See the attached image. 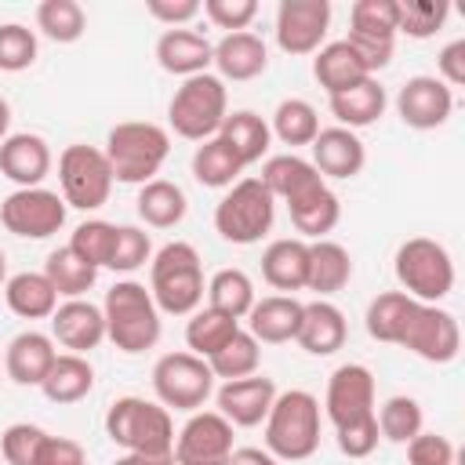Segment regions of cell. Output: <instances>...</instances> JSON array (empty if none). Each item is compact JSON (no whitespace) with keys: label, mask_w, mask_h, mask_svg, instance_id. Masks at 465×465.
<instances>
[{"label":"cell","mask_w":465,"mask_h":465,"mask_svg":"<svg viewBox=\"0 0 465 465\" xmlns=\"http://www.w3.org/2000/svg\"><path fill=\"white\" fill-rule=\"evenodd\" d=\"M102 316H105V338H109L120 352H127V356L145 352V349H153V345L160 341V331H163L160 309H156L149 287L138 283V280H120V283H113V287L105 291Z\"/></svg>","instance_id":"cell-3"},{"label":"cell","mask_w":465,"mask_h":465,"mask_svg":"<svg viewBox=\"0 0 465 465\" xmlns=\"http://www.w3.org/2000/svg\"><path fill=\"white\" fill-rule=\"evenodd\" d=\"M254 302H258L254 298V280L243 269H218L207 280V305L232 316V320H243Z\"/></svg>","instance_id":"cell-39"},{"label":"cell","mask_w":465,"mask_h":465,"mask_svg":"<svg viewBox=\"0 0 465 465\" xmlns=\"http://www.w3.org/2000/svg\"><path fill=\"white\" fill-rule=\"evenodd\" d=\"M262 425H265V450L276 461H305L320 447V400L305 389L276 392Z\"/></svg>","instance_id":"cell-4"},{"label":"cell","mask_w":465,"mask_h":465,"mask_svg":"<svg viewBox=\"0 0 465 465\" xmlns=\"http://www.w3.org/2000/svg\"><path fill=\"white\" fill-rule=\"evenodd\" d=\"M7 127H11V105L7 98H0V142L7 138Z\"/></svg>","instance_id":"cell-60"},{"label":"cell","mask_w":465,"mask_h":465,"mask_svg":"<svg viewBox=\"0 0 465 465\" xmlns=\"http://www.w3.org/2000/svg\"><path fill=\"white\" fill-rule=\"evenodd\" d=\"M312 76H316V84L327 91V98L331 94H341V91H349L352 84H360V80H367L371 73L363 69V62L356 58V51L345 44V40H331V44H323L320 51H316V58H312Z\"/></svg>","instance_id":"cell-32"},{"label":"cell","mask_w":465,"mask_h":465,"mask_svg":"<svg viewBox=\"0 0 465 465\" xmlns=\"http://www.w3.org/2000/svg\"><path fill=\"white\" fill-rule=\"evenodd\" d=\"M225 116H229V91H225V80L214 73L182 80V87L171 94V105H167L171 131L189 142L214 138Z\"/></svg>","instance_id":"cell-7"},{"label":"cell","mask_w":465,"mask_h":465,"mask_svg":"<svg viewBox=\"0 0 465 465\" xmlns=\"http://www.w3.org/2000/svg\"><path fill=\"white\" fill-rule=\"evenodd\" d=\"M0 465H7V461H4V458H0Z\"/></svg>","instance_id":"cell-62"},{"label":"cell","mask_w":465,"mask_h":465,"mask_svg":"<svg viewBox=\"0 0 465 465\" xmlns=\"http://www.w3.org/2000/svg\"><path fill=\"white\" fill-rule=\"evenodd\" d=\"M51 338L76 352V356H87L91 349H98L105 341V316H102V305L87 302V298H65L54 312H51Z\"/></svg>","instance_id":"cell-18"},{"label":"cell","mask_w":465,"mask_h":465,"mask_svg":"<svg viewBox=\"0 0 465 465\" xmlns=\"http://www.w3.org/2000/svg\"><path fill=\"white\" fill-rule=\"evenodd\" d=\"M258 363H262V345L254 341V334L251 331H236L211 360H207V367H211V374L214 378H222V381H236V378H251V374H258Z\"/></svg>","instance_id":"cell-41"},{"label":"cell","mask_w":465,"mask_h":465,"mask_svg":"<svg viewBox=\"0 0 465 465\" xmlns=\"http://www.w3.org/2000/svg\"><path fill=\"white\" fill-rule=\"evenodd\" d=\"M149 258H153L149 232L138 229V225H116V247H113L109 269H113V272H134V269H142Z\"/></svg>","instance_id":"cell-48"},{"label":"cell","mask_w":465,"mask_h":465,"mask_svg":"<svg viewBox=\"0 0 465 465\" xmlns=\"http://www.w3.org/2000/svg\"><path fill=\"white\" fill-rule=\"evenodd\" d=\"M287 214H291V225L309 236V240H327V232L338 225L341 218V200L334 196V189L327 182H320L316 189L302 193L298 200L287 203Z\"/></svg>","instance_id":"cell-30"},{"label":"cell","mask_w":465,"mask_h":465,"mask_svg":"<svg viewBox=\"0 0 465 465\" xmlns=\"http://www.w3.org/2000/svg\"><path fill=\"white\" fill-rule=\"evenodd\" d=\"M269 131H272V138H280L294 153L298 145H312V138L320 134V116H316L312 102H305V98H283L276 105V113H272Z\"/></svg>","instance_id":"cell-40"},{"label":"cell","mask_w":465,"mask_h":465,"mask_svg":"<svg viewBox=\"0 0 465 465\" xmlns=\"http://www.w3.org/2000/svg\"><path fill=\"white\" fill-rule=\"evenodd\" d=\"M309 149H312L309 163L320 171L323 182L327 178H338V182L356 178L367 163V149H363L360 134L349 131V127H320V134L312 138Z\"/></svg>","instance_id":"cell-19"},{"label":"cell","mask_w":465,"mask_h":465,"mask_svg":"<svg viewBox=\"0 0 465 465\" xmlns=\"http://www.w3.org/2000/svg\"><path fill=\"white\" fill-rule=\"evenodd\" d=\"M138 218L149 225V229H174L185 211H189V200L182 193L178 182H167V178H153L145 185H138Z\"/></svg>","instance_id":"cell-34"},{"label":"cell","mask_w":465,"mask_h":465,"mask_svg":"<svg viewBox=\"0 0 465 465\" xmlns=\"http://www.w3.org/2000/svg\"><path fill=\"white\" fill-rule=\"evenodd\" d=\"M36 29L54 44H76L87 29V15L76 0H44L36 7Z\"/></svg>","instance_id":"cell-43"},{"label":"cell","mask_w":465,"mask_h":465,"mask_svg":"<svg viewBox=\"0 0 465 465\" xmlns=\"http://www.w3.org/2000/svg\"><path fill=\"white\" fill-rule=\"evenodd\" d=\"M331 29L327 0H280L276 7V44L283 54H316Z\"/></svg>","instance_id":"cell-15"},{"label":"cell","mask_w":465,"mask_h":465,"mask_svg":"<svg viewBox=\"0 0 465 465\" xmlns=\"http://www.w3.org/2000/svg\"><path fill=\"white\" fill-rule=\"evenodd\" d=\"M450 15V4L443 0H396V33H407L411 40H429L443 29Z\"/></svg>","instance_id":"cell-45"},{"label":"cell","mask_w":465,"mask_h":465,"mask_svg":"<svg viewBox=\"0 0 465 465\" xmlns=\"http://www.w3.org/2000/svg\"><path fill=\"white\" fill-rule=\"evenodd\" d=\"M258 182L272 193V200L291 203V200H298L302 193L316 189L323 178H320V171H316L305 156H298V153H276V156H269V160L262 163Z\"/></svg>","instance_id":"cell-27"},{"label":"cell","mask_w":465,"mask_h":465,"mask_svg":"<svg viewBox=\"0 0 465 465\" xmlns=\"http://www.w3.org/2000/svg\"><path fill=\"white\" fill-rule=\"evenodd\" d=\"M302 309L305 302H298L294 294H269L262 302L251 305L247 312V331L254 334L258 345H283L298 338L302 327Z\"/></svg>","instance_id":"cell-21"},{"label":"cell","mask_w":465,"mask_h":465,"mask_svg":"<svg viewBox=\"0 0 465 465\" xmlns=\"http://www.w3.org/2000/svg\"><path fill=\"white\" fill-rule=\"evenodd\" d=\"M374 421H378L381 440L407 443L411 436H418V432H421L425 414H421V403H418L414 396H403V392H400V396H389V400L378 407Z\"/></svg>","instance_id":"cell-44"},{"label":"cell","mask_w":465,"mask_h":465,"mask_svg":"<svg viewBox=\"0 0 465 465\" xmlns=\"http://www.w3.org/2000/svg\"><path fill=\"white\" fill-rule=\"evenodd\" d=\"M44 436H47V432H44L40 425H29V421L7 425L4 436H0V458H4L7 465H33L36 447H40Z\"/></svg>","instance_id":"cell-49"},{"label":"cell","mask_w":465,"mask_h":465,"mask_svg":"<svg viewBox=\"0 0 465 465\" xmlns=\"http://www.w3.org/2000/svg\"><path fill=\"white\" fill-rule=\"evenodd\" d=\"M396 345L414 352L425 363H450L461 349V327H458L454 312H447L440 305L414 302Z\"/></svg>","instance_id":"cell-11"},{"label":"cell","mask_w":465,"mask_h":465,"mask_svg":"<svg viewBox=\"0 0 465 465\" xmlns=\"http://www.w3.org/2000/svg\"><path fill=\"white\" fill-rule=\"evenodd\" d=\"M334 432H338V450H341L345 458H367V454H374V447H378V440H381L374 418L356 421V425H349V429H334Z\"/></svg>","instance_id":"cell-54"},{"label":"cell","mask_w":465,"mask_h":465,"mask_svg":"<svg viewBox=\"0 0 465 465\" xmlns=\"http://www.w3.org/2000/svg\"><path fill=\"white\" fill-rule=\"evenodd\" d=\"M4 302L15 316L22 320H51V312L58 309V291L51 287V280L44 272H15L4 283Z\"/></svg>","instance_id":"cell-31"},{"label":"cell","mask_w":465,"mask_h":465,"mask_svg":"<svg viewBox=\"0 0 465 465\" xmlns=\"http://www.w3.org/2000/svg\"><path fill=\"white\" fill-rule=\"evenodd\" d=\"M407 465H454V443L440 432H418L407 443Z\"/></svg>","instance_id":"cell-53"},{"label":"cell","mask_w":465,"mask_h":465,"mask_svg":"<svg viewBox=\"0 0 465 465\" xmlns=\"http://www.w3.org/2000/svg\"><path fill=\"white\" fill-rule=\"evenodd\" d=\"M58 182L65 207L98 211L113 193V167L102 149L94 145H65L58 156Z\"/></svg>","instance_id":"cell-10"},{"label":"cell","mask_w":465,"mask_h":465,"mask_svg":"<svg viewBox=\"0 0 465 465\" xmlns=\"http://www.w3.org/2000/svg\"><path fill=\"white\" fill-rule=\"evenodd\" d=\"M149 294L167 316H193L207 294L203 265L193 243L171 240L149 258Z\"/></svg>","instance_id":"cell-1"},{"label":"cell","mask_w":465,"mask_h":465,"mask_svg":"<svg viewBox=\"0 0 465 465\" xmlns=\"http://www.w3.org/2000/svg\"><path fill=\"white\" fill-rule=\"evenodd\" d=\"M349 280H352V254L334 240H312L305 291H316L320 298H327V294H338Z\"/></svg>","instance_id":"cell-33"},{"label":"cell","mask_w":465,"mask_h":465,"mask_svg":"<svg viewBox=\"0 0 465 465\" xmlns=\"http://www.w3.org/2000/svg\"><path fill=\"white\" fill-rule=\"evenodd\" d=\"M69 247L94 269H109V258H113V247H116V225L113 222H102V218H87L73 229V240Z\"/></svg>","instance_id":"cell-46"},{"label":"cell","mask_w":465,"mask_h":465,"mask_svg":"<svg viewBox=\"0 0 465 465\" xmlns=\"http://www.w3.org/2000/svg\"><path fill=\"white\" fill-rule=\"evenodd\" d=\"M356 33H381L396 36V0H356L349 11Z\"/></svg>","instance_id":"cell-50"},{"label":"cell","mask_w":465,"mask_h":465,"mask_svg":"<svg viewBox=\"0 0 465 465\" xmlns=\"http://www.w3.org/2000/svg\"><path fill=\"white\" fill-rule=\"evenodd\" d=\"M345 44L356 51V58L363 62V69L371 76L378 69H385L392 62V51H396V36H381V33H356V29H349Z\"/></svg>","instance_id":"cell-51"},{"label":"cell","mask_w":465,"mask_h":465,"mask_svg":"<svg viewBox=\"0 0 465 465\" xmlns=\"http://www.w3.org/2000/svg\"><path fill=\"white\" fill-rule=\"evenodd\" d=\"M211 62L218 65L222 80H254L269 65V47L258 33H225L218 44H211Z\"/></svg>","instance_id":"cell-23"},{"label":"cell","mask_w":465,"mask_h":465,"mask_svg":"<svg viewBox=\"0 0 465 465\" xmlns=\"http://www.w3.org/2000/svg\"><path fill=\"white\" fill-rule=\"evenodd\" d=\"M105 436L124 447V454H149V458H171L174 450V421L171 411L156 400L142 396H120L105 411Z\"/></svg>","instance_id":"cell-2"},{"label":"cell","mask_w":465,"mask_h":465,"mask_svg":"<svg viewBox=\"0 0 465 465\" xmlns=\"http://www.w3.org/2000/svg\"><path fill=\"white\" fill-rule=\"evenodd\" d=\"M276 218V200L258 178H240L236 185L225 189V196L214 207V229L225 243L247 247L258 243Z\"/></svg>","instance_id":"cell-8"},{"label":"cell","mask_w":465,"mask_h":465,"mask_svg":"<svg viewBox=\"0 0 465 465\" xmlns=\"http://www.w3.org/2000/svg\"><path fill=\"white\" fill-rule=\"evenodd\" d=\"M0 174L11 178L18 189H33L51 174V149L40 134L18 131L0 142Z\"/></svg>","instance_id":"cell-20"},{"label":"cell","mask_w":465,"mask_h":465,"mask_svg":"<svg viewBox=\"0 0 465 465\" xmlns=\"http://www.w3.org/2000/svg\"><path fill=\"white\" fill-rule=\"evenodd\" d=\"M145 11L167 29H182L200 15V0H145Z\"/></svg>","instance_id":"cell-56"},{"label":"cell","mask_w":465,"mask_h":465,"mask_svg":"<svg viewBox=\"0 0 465 465\" xmlns=\"http://www.w3.org/2000/svg\"><path fill=\"white\" fill-rule=\"evenodd\" d=\"M236 331H240V320H232V316H225V312L203 305V309H196V312L189 316V323H185V345H189L193 356L211 360Z\"/></svg>","instance_id":"cell-38"},{"label":"cell","mask_w":465,"mask_h":465,"mask_svg":"<svg viewBox=\"0 0 465 465\" xmlns=\"http://www.w3.org/2000/svg\"><path fill=\"white\" fill-rule=\"evenodd\" d=\"M349 338V327H345V312L327 302V298H316L302 309V327H298V345L309 352V356H331L345 345Z\"/></svg>","instance_id":"cell-24"},{"label":"cell","mask_w":465,"mask_h":465,"mask_svg":"<svg viewBox=\"0 0 465 465\" xmlns=\"http://www.w3.org/2000/svg\"><path fill=\"white\" fill-rule=\"evenodd\" d=\"M153 392L156 403H163L167 411H200L211 392H214V374L207 367V360L193 356V352H163L153 363Z\"/></svg>","instance_id":"cell-9"},{"label":"cell","mask_w":465,"mask_h":465,"mask_svg":"<svg viewBox=\"0 0 465 465\" xmlns=\"http://www.w3.org/2000/svg\"><path fill=\"white\" fill-rule=\"evenodd\" d=\"M225 465H280L265 447H232Z\"/></svg>","instance_id":"cell-58"},{"label":"cell","mask_w":465,"mask_h":465,"mask_svg":"<svg viewBox=\"0 0 465 465\" xmlns=\"http://www.w3.org/2000/svg\"><path fill=\"white\" fill-rule=\"evenodd\" d=\"M200 11L218 25V29H229V33H243L254 15H258V4L254 0H203Z\"/></svg>","instance_id":"cell-52"},{"label":"cell","mask_w":465,"mask_h":465,"mask_svg":"<svg viewBox=\"0 0 465 465\" xmlns=\"http://www.w3.org/2000/svg\"><path fill=\"white\" fill-rule=\"evenodd\" d=\"M189 167H193V178H196L203 189H229V185H236L240 174H243V163L232 156V149H229L218 134L196 145Z\"/></svg>","instance_id":"cell-36"},{"label":"cell","mask_w":465,"mask_h":465,"mask_svg":"<svg viewBox=\"0 0 465 465\" xmlns=\"http://www.w3.org/2000/svg\"><path fill=\"white\" fill-rule=\"evenodd\" d=\"M33 465H87V454H84V447L76 443V440H69V436H44L40 440V447H36V458H33Z\"/></svg>","instance_id":"cell-55"},{"label":"cell","mask_w":465,"mask_h":465,"mask_svg":"<svg viewBox=\"0 0 465 465\" xmlns=\"http://www.w3.org/2000/svg\"><path fill=\"white\" fill-rule=\"evenodd\" d=\"M396 280L407 298L436 305L454 291V258L450 251L432 236H411L396 247L392 258Z\"/></svg>","instance_id":"cell-6"},{"label":"cell","mask_w":465,"mask_h":465,"mask_svg":"<svg viewBox=\"0 0 465 465\" xmlns=\"http://www.w3.org/2000/svg\"><path fill=\"white\" fill-rule=\"evenodd\" d=\"M36 33L22 22L0 25V73H22L36 62Z\"/></svg>","instance_id":"cell-47"},{"label":"cell","mask_w":465,"mask_h":465,"mask_svg":"<svg viewBox=\"0 0 465 465\" xmlns=\"http://www.w3.org/2000/svg\"><path fill=\"white\" fill-rule=\"evenodd\" d=\"M40 389L51 403H80L94 389V367L87 363V356L58 352L47 378L40 381Z\"/></svg>","instance_id":"cell-35"},{"label":"cell","mask_w":465,"mask_h":465,"mask_svg":"<svg viewBox=\"0 0 465 465\" xmlns=\"http://www.w3.org/2000/svg\"><path fill=\"white\" fill-rule=\"evenodd\" d=\"M323 411L334 429H349L356 421L374 418V374L363 363H341L327 378Z\"/></svg>","instance_id":"cell-13"},{"label":"cell","mask_w":465,"mask_h":465,"mask_svg":"<svg viewBox=\"0 0 465 465\" xmlns=\"http://www.w3.org/2000/svg\"><path fill=\"white\" fill-rule=\"evenodd\" d=\"M4 283H7V254L0 251V287H4Z\"/></svg>","instance_id":"cell-61"},{"label":"cell","mask_w":465,"mask_h":465,"mask_svg":"<svg viewBox=\"0 0 465 465\" xmlns=\"http://www.w3.org/2000/svg\"><path fill=\"white\" fill-rule=\"evenodd\" d=\"M0 225L22 240H47L65 225V200L54 189H15L0 203Z\"/></svg>","instance_id":"cell-12"},{"label":"cell","mask_w":465,"mask_h":465,"mask_svg":"<svg viewBox=\"0 0 465 465\" xmlns=\"http://www.w3.org/2000/svg\"><path fill=\"white\" fill-rule=\"evenodd\" d=\"M327 102H331V113H334L338 127L360 131V127H371V124L381 120V113H385V105H389V94H385V87H381L374 76H367V80L352 84L349 91L331 94Z\"/></svg>","instance_id":"cell-28"},{"label":"cell","mask_w":465,"mask_h":465,"mask_svg":"<svg viewBox=\"0 0 465 465\" xmlns=\"http://www.w3.org/2000/svg\"><path fill=\"white\" fill-rule=\"evenodd\" d=\"M276 400V381L265 374H251V378H236V381H222V389L214 392L218 414L232 425V429H254L265 421L269 407Z\"/></svg>","instance_id":"cell-17"},{"label":"cell","mask_w":465,"mask_h":465,"mask_svg":"<svg viewBox=\"0 0 465 465\" xmlns=\"http://www.w3.org/2000/svg\"><path fill=\"white\" fill-rule=\"evenodd\" d=\"M44 276L51 280V287L58 291V298H84V294L94 287L98 269L87 265V262L65 243V247H58V251L47 254V262H44Z\"/></svg>","instance_id":"cell-37"},{"label":"cell","mask_w":465,"mask_h":465,"mask_svg":"<svg viewBox=\"0 0 465 465\" xmlns=\"http://www.w3.org/2000/svg\"><path fill=\"white\" fill-rule=\"evenodd\" d=\"M414 298H407L403 291H381L378 298H371L367 305V334L374 341H385V345H396L400 341V331L407 323V312H411Z\"/></svg>","instance_id":"cell-42"},{"label":"cell","mask_w":465,"mask_h":465,"mask_svg":"<svg viewBox=\"0 0 465 465\" xmlns=\"http://www.w3.org/2000/svg\"><path fill=\"white\" fill-rule=\"evenodd\" d=\"M232 454V425L218 411H193L174 436V465H225Z\"/></svg>","instance_id":"cell-14"},{"label":"cell","mask_w":465,"mask_h":465,"mask_svg":"<svg viewBox=\"0 0 465 465\" xmlns=\"http://www.w3.org/2000/svg\"><path fill=\"white\" fill-rule=\"evenodd\" d=\"M262 280L276 291H302L309 280V243L302 236H280L262 251Z\"/></svg>","instance_id":"cell-25"},{"label":"cell","mask_w":465,"mask_h":465,"mask_svg":"<svg viewBox=\"0 0 465 465\" xmlns=\"http://www.w3.org/2000/svg\"><path fill=\"white\" fill-rule=\"evenodd\" d=\"M436 69H440V80L447 87H461L465 84V40H450L436 54Z\"/></svg>","instance_id":"cell-57"},{"label":"cell","mask_w":465,"mask_h":465,"mask_svg":"<svg viewBox=\"0 0 465 465\" xmlns=\"http://www.w3.org/2000/svg\"><path fill=\"white\" fill-rule=\"evenodd\" d=\"M156 62L171 76H200L211 65V44L193 29H163L156 40Z\"/></svg>","instance_id":"cell-26"},{"label":"cell","mask_w":465,"mask_h":465,"mask_svg":"<svg viewBox=\"0 0 465 465\" xmlns=\"http://www.w3.org/2000/svg\"><path fill=\"white\" fill-rule=\"evenodd\" d=\"M102 153L113 167V182L145 185L160 174L171 153V134L153 120H124L105 134Z\"/></svg>","instance_id":"cell-5"},{"label":"cell","mask_w":465,"mask_h":465,"mask_svg":"<svg viewBox=\"0 0 465 465\" xmlns=\"http://www.w3.org/2000/svg\"><path fill=\"white\" fill-rule=\"evenodd\" d=\"M113 465H174V458H149V454H124Z\"/></svg>","instance_id":"cell-59"},{"label":"cell","mask_w":465,"mask_h":465,"mask_svg":"<svg viewBox=\"0 0 465 465\" xmlns=\"http://www.w3.org/2000/svg\"><path fill=\"white\" fill-rule=\"evenodd\" d=\"M58 349H54V338L44 334V331H22L7 341L4 349V371L15 385H40L54 363Z\"/></svg>","instance_id":"cell-22"},{"label":"cell","mask_w":465,"mask_h":465,"mask_svg":"<svg viewBox=\"0 0 465 465\" xmlns=\"http://www.w3.org/2000/svg\"><path fill=\"white\" fill-rule=\"evenodd\" d=\"M218 138L232 149V156H236L243 167L258 163V160L269 153V145H272L269 120L258 116L254 109H236V113H229V116L222 120V127H218Z\"/></svg>","instance_id":"cell-29"},{"label":"cell","mask_w":465,"mask_h":465,"mask_svg":"<svg viewBox=\"0 0 465 465\" xmlns=\"http://www.w3.org/2000/svg\"><path fill=\"white\" fill-rule=\"evenodd\" d=\"M396 113L414 131H436L454 113V91L440 76H411L396 94Z\"/></svg>","instance_id":"cell-16"}]
</instances>
